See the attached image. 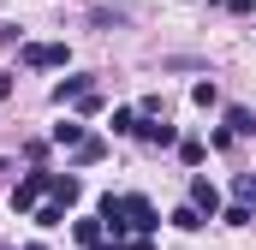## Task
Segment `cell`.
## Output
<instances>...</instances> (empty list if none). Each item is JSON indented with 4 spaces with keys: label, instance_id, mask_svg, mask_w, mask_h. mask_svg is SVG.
Listing matches in <instances>:
<instances>
[{
    "label": "cell",
    "instance_id": "5",
    "mask_svg": "<svg viewBox=\"0 0 256 250\" xmlns=\"http://www.w3.org/2000/svg\"><path fill=\"white\" fill-rule=\"evenodd\" d=\"M137 137H143V143H149V149H173V143H179V131H173V125L161 120H137Z\"/></svg>",
    "mask_w": 256,
    "mask_h": 250
},
{
    "label": "cell",
    "instance_id": "14",
    "mask_svg": "<svg viewBox=\"0 0 256 250\" xmlns=\"http://www.w3.org/2000/svg\"><path fill=\"white\" fill-rule=\"evenodd\" d=\"M72 232H78V244L90 250V244H102V232H108V226H102V220H78Z\"/></svg>",
    "mask_w": 256,
    "mask_h": 250
},
{
    "label": "cell",
    "instance_id": "20",
    "mask_svg": "<svg viewBox=\"0 0 256 250\" xmlns=\"http://www.w3.org/2000/svg\"><path fill=\"white\" fill-rule=\"evenodd\" d=\"M226 6H232V12H256V0H226Z\"/></svg>",
    "mask_w": 256,
    "mask_h": 250
},
{
    "label": "cell",
    "instance_id": "4",
    "mask_svg": "<svg viewBox=\"0 0 256 250\" xmlns=\"http://www.w3.org/2000/svg\"><path fill=\"white\" fill-rule=\"evenodd\" d=\"M48 196H54V202H66V208H72V202L84 196V179H78V173H48Z\"/></svg>",
    "mask_w": 256,
    "mask_h": 250
},
{
    "label": "cell",
    "instance_id": "17",
    "mask_svg": "<svg viewBox=\"0 0 256 250\" xmlns=\"http://www.w3.org/2000/svg\"><path fill=\"white\" fill-rule=\"evenodd\" d=\"M191 102H196V108H214V102H220V90H214V84H196Z\"/></svg>",
    "mask_w": 256,
    "mask_h": 250
},
{
    "label": "cell",
    "instance_id": "12",
    "mask_svg": "<svg viewBox=\"0 0 256 250\" xmlns=\"http://www.w3.org/2000/svg\"><path fill=\"white\" fill-rule=\"evenodd\" d=\"M54 143L78 149V143H84V125H78V120H60V125H54Z\"/></svg>",
    "mask_w": 256,
    "mask_h": 250
},
{
    "label": "cell",
    "instance_id": "18",
    "mask_svg": "<svg viewBox=\"0 0 256 250\" xmlns=\"http://www.w3.org/2000/svg\"><path fill=\"white\" fill-rule=\"evenodd\" d=\"M179 155H185V167H196V161H202V143H196V137H185V143H179Z\"/></svg>",
    "mask_w": 256,
    "mask_h": 250
},
{
    "label": "cell",
    "instance_id": "6",
    "mask_svg": "<svg viewBox=\"0 0 256 250\" xmlns=\"http://www.w3.org/2000/svg\"><path fill=\"white\" fill-rule=\"evenodd\" d=\"M90 90H96V84H90V78H60V84H54V102H84V96H90Z\"/></svg>",
    "mask_w": 256,
    "mask_h": 250
},
{
    "label": "cell",
    "instance_id": "15",
    "mask_svg": "<svg viewBox=\"0 0 256 250\" xmlns=\"http://www.w3.org/2000/svg\"><path fill=\"white\" fill-rule=\"evenodd\" d=\"M66 220V202H42V208H36V226H60Z\"/></svg>",
    "mask_w": 256,
    "mask_h": 250
},
{
    "label": "cell",
    "instance_id": "13",
    "mask_svg": "<svg viewBox=\"0 0 256 250\" xmlns=\"http://www.w3.org/2000/svg\"><path fill=\"white\" fill-rule=\"evenodd\" d=\"M137 120H143L137 108H114V131H120V137H137Z\"/></svg>",
    "mask_w": 256,
    "mask_h": 250
},
{
    "label": "cell",
    "instance_id": "16",
    "mask_svg": "<svg viewBox=\"0 0 256 250\" xmlns=\"http://www.w3.org/2000/svg\"><path fill=\"white\" fill-rule=\"evenodd\" d=\"M220 220H226V226H250L256 214H250V208H244V202H232V208H220Z\"/></svg>",
    "mask_w": 256,
    "mask_h": 250
},
{
    "label": "cell",
    "instance_id": "22",
    "mask_svg": "<svg viewBox=\"0 0 256 250\" xmlns=\"http://www.w3.org/2000/svg\"><path fill=\"white\" fill-rule=\"evenodd\" d=\"M90 250H126V244H120V238H114V244H108V238H102V244H90Z\"/></svg>",
    "mask_w": 256,
    "mask_h": 250
},
{
    "label": "cell",
    "instance_id": "8",
    "mask_svg": "<svg viewBox=\"0 0 256 250\" xmlns=\"http://www.w3.org/2000/svg\"><path fill=\"white\" fill-rule=\"evenodd\" d=\"M226 131H232V137H256V114L232 102V108H226Z\"/></svg>",
    "mask_w": 256,
    "mask_h": 250
},
{
    "label": "cell",
    "instance_id": "19",
    "mask_svg": "<svg viewBox=\"0 0 256 250\" xmlns=\"http://www.w3.org/2000/svg\"><path fill=\"white\" fill-rule=\"evenodd\" d=\"M6 96H12V72H0V102H6Z\"/></svg>",
    "mask_w": 256,
    "mask_h": 250
},
{
    "label": "cell",
    "instance_id": "7",
    "mask_svg": "<svg viewBox=\"0 0 256 250\" xmlns=\"http://www.w3.org/2000/svg\"><path fill=\"white\" fill-rule=\"evenodd\" d=\"M191 202L202 208V214H220V190L208 185V179H191Z\"/></svg>",
    "mask_w": 256,
    "mask_h": 250
},
{
    "label": "cell",
    "instance_id": "11",
    "mask_svg": "<svg viewBox=\"0 0 256 250\" xmlns=\"http://www.w3.org/2000/svg\"><path fill=\"white\" fill-rule=\"evenodd\" d=\"M173 226H179V232H196V226H202V208H196V202H179V208H173Z\"/></svg>",
    "mask_w": 256,
    "mask_h": 250
},
{
    "label": "cell",
    "instance_id": "21",
    "mask_svg": "<svg viewBox=\"0 0 256 250\" xmlns=\"http://www.w3.org/2000/svg\"><path fill=\"white\" fill-rule=\"evenodd\" d=\"M126 250H155V244H149V238H131V244H126Z\"/></svg>",
    "mask_w": 256,
    "mask_h": 250
},
{
    "label": "cell",
    "instance_id": "9",
    "mask_svg": "<svg viewBox=\"0 0 256 250\" xmlns=\"http://www.w3.org/2000/svg\"><path fill=\"white\" fill-rule=\"evenodd\" d=\"M102 155H108V143H102V137H84V143L72 149V167H96Z\"/></svg>",
    "mask_w": 256,
    "mask_h": 250
},
{
    "label": "cell",
    "instance_id": "3",
    "mask_svg": "<svg viewBox=\"0 0 256 250\" xmlns=\"http://www.w3.org/2000/svg\"><path fill=\"white\" fill-rule=\"evenodd\" d=\"M126 220H131V232H155L161 226V214H155L149 196H126Z\"/></svg>",
    "mask_w": 256,
    "mask_h": 250
},
{
    "label": "cell",
    "instance_id": "23",
    "mask_svg": "<svg viewBox=\"0 0 256 250\" xmlns=\"http://www.w3.org/2000/svg\"><path fill=\"white\" fill-rule=\"evenodd\" d=\"M24 250H48V244H24Z\"/></svg>",
    "mask_w": 256,
    "mask_h": 250
},
{
    "label": "cell",
    "instance_id": "1",
    "mask_svg": "<svg viewBox=\"0 0 256 250\" xmlns=\"http://www.w3.org/2000/svg\"><path fill=\"white\" fill-rule=\"evenodd\" d=\"M18 60L30 66V72H48V66L72 60V48H66V42H30V48H18Z\"/></svg>",
    "mask_w": 256,
    "mask_h": 250
},
{
    "label": "cell",
    "instance_id": "2",
    "mask_svg": "<svg viewBox=\"0 0 256 250\" xmlns=\"http://www.w3.org/2000/svg\"><path fill=\"white\" fill-rule=\"evenodd\" d=\"M42 196H48V173H24V179L12 185V208H18V214H30Z\"/></svg>",
    "mask_w": 256,
    "mask_h": 250
},
{
    "label": "cell",
    "instance_id": "10",
    "mask_svg": "<svg viewBox=\"0 0 256 250\" xmlns=\"http://www.w3.org/2000/svg\"><path fill=\"white\" fill-rule=\"evenodd\" d=\"M232 202H244L256 214V173H238V179H232Z\"/></svg>",
    "mask_w": 256,
    "mask_h": 250
}]
</instances>
